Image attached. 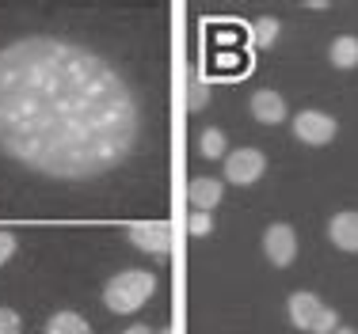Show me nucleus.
<instances>
[{
	"instance_id": "18",
	"label": "nucleus",
	"mask_w": 358,
	"mask_h": 334,
	"mask_svg": "<svg viewBox=\"0 0 358 334\" xmlns=\"http://www.w3.org/2000/svg\"><path fill=\"white\" fill-rule=\"evenodd\" d=\"M0 334H20V315L12 308H0Z\"/></svg>"
},
{
	"instance_id": "3",
	"label": "nucleus",
	"mask_w": 358,
	"mask_h": 334,
	"mask_svg": "<svg viewBox=\"0 0 358 334\" xmlns=\"http://www.w3.org/2000/svg\"><path fill=\"white\" fill-rule=\"evenodd\" d=\"M130 239L138 251H149L157 259H164L172 251V225L168 220H134L130 225Z\"/></svg>"
},
{
	"instance_id": "21",
	"label": "nucleus",
	"mask_w": 358,
	"mask_h": 334,
	"mask_svg": "<svg viewBox=\"0 0 358 334\" xmlns=\"http://www.w3.org/2000/svg\"><path fill=\"white\" fill-rule=\"evenodd\" d=\"M331 334H358V331H351V327H336Z\"/></svg>"
},
{
	"instance_id": "15",
	"label": "nucleus",
	"mask_w": 358,
	"mask_h": 334,
	"mask_svg": "<svg viewBox=\"0 0 358 334\" xmlns=\"http://www.w3.org/2000/svg\"><path fill=\"white\" fill-rule=\"evenodd\" d=\"M275 38H278V20H259L252 27V42H255V46H271Z\"/></svg>"
},
{
	"instance_id": "11",
	"label": "nucleus",
	"mask_w": 358,
	"mask_h": 334,
	"mask_svg": "<svg viewBox=\"0 0 358 334\" xmlns=\"http://www.w3.org/2000/svg\"><path fill=\"white\" fill-rule=\"evenodd\" d=\"M328 61L336 68H355L358 65V38L355 34H339L328 50Z\"/></svg>"
},
{
	"instance_id": "22",
	"label": "nucleus",
	"mask_w": 358,
	"mask_h": 334,
	"mask_svg": "<svg viewBox=\"0 0 358 334\" xmlns=\"http://www.w3.org/2000/svg\"><path fill=\"white\" fill-rule=\"evenodd\" d=\"M126 334H149V327H130Z\"/></svg>"
},
{
	"instance_id": "8",
	"label": "nucleus",
	"mask_w": 358,
	"mask_h": 334,
	"mask_svg": "<svg viewBox=\"0 0 358 334\" xmlns=\"http://www.w3.org/2000/svg\"><path fill=\"white\" fill-rule=\"evenodd\" d=\"M252 118L259 126H278L286 122V99L278 96V91H255L252 96Z\"/></svg>"
},
{
	"instance_id": "14",
	"label": "nucleus",
	"mask_w": 358,
	"mask_h": 334,
	"mask_svg": "<svg viewBox=\"0 0 358 334\" xmlns=\"http://www.w3.org/2000/svg\"><path fill=\"white\" fill-rule=\"evenodd\" d=\"M199 152H202V156H210V160L225 156V133H221V130H202Z\"/></svg>"
},
{
	"instance_id": "16",
	"label": "nucleus",
	"mask_w": 358,
	"mask_h": 334,
	"mask_svg": "<svg viewBox=\"0 0 358 334\" xmlns=\"http://www.w3.org/2000/svg\"><path fill=\"white\" fill-rule=\"evenodd\" d=\"M336 327H339L336 308H328V304H324V308H320V315H317V323H313V334H331Z\"/></svg>"
},
{
	"instance_id": "4",
	"label": "nucleus",
	"mask_w": 358,
	"mask_h": 334,
	"mask_svg": "<svg viewBox=\"0 0 358 334\" xmlns=\"http://www.w3.org/2000/svg\"><path fill=\"white\" fill-rule=\"evenodd\" d=\"M336 133H339V122L324 110H301L294 118V137L301 144H328Z\"/></svg>"
},
{
	"instance_id": "13",
	"label": "nucleus",
	"mask_w": 358,
	"mask_h": 334,
	"mask_svg": "<svg viewBox=\"0 0 358 334\" xmlns=\"http://www.w3.org/2000/svg\"><path fill=\"white\" fill-rule=\"evenodd\" d=\"M187 91H191V96H187V107H191V110H202V107H206L210 84H206V76H202V68H194V73H191V80H187Z\"/></svg>"
},
{
	"instance_id": "9",
	"label": "nucleus",
	"mask_w": 358,
	"mask_h": 334,
	"mask_svg": "<svg viewBox=\"0 0 358 334\" xmlns=\"http://www.w3.org/2000/svg\"><path fill=\"white\" fill-rule=\"evenodd\" d=\"M320 296L317 293H294L286 301V312H289V323H294L297 331H313V323H317L320 315Z\"/></svg>"
},
{
	"instance_id": "23",
	"label": "nucleus",
	"mask_w": 358,
	"mask_h": 334,
	"mask_svg": "<svg viewBox=\"0 0 358 334\" xmlns=\"http://www.w3.org/2000/svg\"><path fill=\"white\" fill-rule=\"evenodd\" d=\"M157 334H172V331H157Z\"/></svg>"
},
{
	"instance_id": "12",
	"label": "nucleus",
	"mask_w": 358,
	"mask_h": 334,
	"mask_svg": "<svg viewBox=\"0 0 358 334\" xmlns=\"http://www.w3.org/2000/svg\"><path fill=\"white\" fill-rule=\"evenodd\" d=\"M46 334H92V327L76 312H57L54 319L46 323Z\"/></svg>"
},
{
	"instance_id": "1",
	"label": "nucleus",
	"mask_w": 358,
	"mask_h": 334,
	"mask_svg": "<svg viewBox=\"0 0 358 334\" xmlns=\"http://www.w3.org/2000/svg\"><path fill=\"white\" fill-rule=\"evenodd\" d=\"M138 144V103L92 50L20 38L0 50V149L35 175L84 183Z\"/></svg>"
},
{
	"instance_id": "2",
	"label": "nucleus",
	"mask_w": 358,
	"mask_h": 334,
	"mask_svg": "<svg viewBox=\"0 0 358 334\" xmlns=\"http://www.w3.org/2000/svg\"><path fill=\"white\" fill-rule=\"evenodd\" d=\"M152 289H157V278H152V273L122 270V273H115V278L103 285V304L115 315H130V312H138V308L149 301Z\"/></svg>"
},
{
	"instance_id": "6",
	"label": "nucleus",
	"mask_w": 358,
	"mask_h": 334,
	"mask_svg": "<svg viewBox=\"0 0 358 334\" xmlns=\"http://www.w3.org/2000/svg\"><path fill=\"white\" fill-rule=\"evenodd\" d=\"M263 255L271 259V266H289L297 259V236L289 225H271L263 232Z\"/></svg>"
},
{
	"instance_id": "5",
	"label": "nucleus",
	"mask_w": 358,
	"mask_h": 334,
	"mask_svg": "<svg viewBox=\"0 0 358 334\" xmlns=\"http://www.w3.org/2000/svg\"><path fill=\"white\" fill-rule=\"evenodd\" d=\"M263 167H267V160H263L259 149H236L225 156V179L236 186H252L263 175Z\"/></svg>"
},
{
	"instance_id": "20",
	"label": "nucleus",
	"mask_w": 358,
	"mask_h": 334,
	"mask_svg": "<svg viewBox=\"0 0 358 334\" xmlns=\"http://www.w3.org/2000/svg\"><path fill=\"white\" fill-rule=\"evenodd\" d=\"M217 65H221V68H244V57H236V54H221V57H217Z\"/></svg>"
},
{
	"instance_id": "19",
	"label": "nucleus",
	"mask_w": 358,
	"mask_h": 334,
	"mask_svg": "<svg viewBox=\"0 0 358 334\" xmlns=\"http://www.w3.org/2000/svg\"><path fill=\"white\" fill-rule=\"evenodd\" d=\"M15 255V236L12 232H0V266Z\"/></svg>"
},
{
	"instance_id": "17",
	"label": "nucleus",
	"mask_w": 358,
	"mask_h": 334,
	"mask_svg": "<svg viewBox=\"0 0 358 334\" xmlns=\"http://www.w3.org/2000/svg\"><path fill=\"white\" fill-rule=\"evenodd\" d=\"M187 228H191V236H210V228H214V217L210 213H191V220H187Z\"/></svg>"
},
{
	"instance_id": "7",
	"label": "nucleus",
	"mask_w": 358,
	"mask_h": 334,
	"mask_svg": "<svg viewBox=\"0 0 358 334\" xmlns=\"http://www.w3.org/2000/svg\"><path fill=\"white\" fill-rule=\"evenodd\" d=\"M328 236H331V243H336L339 251L355 255L358 251V213L355 209L336 213V217H331V225H328Z\"/></svg>"
},
{
	"instance_id": "10",
	"label": "nucleus",
	"mask_w": 358,
	"mask_h": 334,
	"mask_svg": "<svg viewBox=\"0 0 358 334\" xmlns=\"http://www.w3.org/2000/svg\"><path fill=\"white\" fill-rule=\"evenodd\" d=\"M221 194H225V186H221V179H191V186H187V198L199 213H210L214 205L221 202Z\"/></svg>"
}]
</instances>
